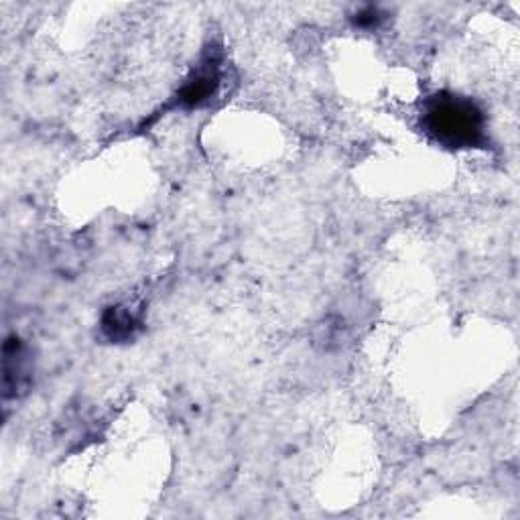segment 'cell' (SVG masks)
<instances>
[{
	"label": "cell",
	"mask_w": 520,
	"mask_h": 520,
	"mask_svg": "<svg viewBox=\"0 0 520 520\" xmlns=\"http://www.w3.org/2000/svg\"><path fill=\"white\" fill-rule=\"evenodd\" d=\"M425 133L445 149H474L486 145V116L466 96L439 92L427 98L421 112Z\"/></svg>",
	"instance_id": "1"
},
{
	"label": "cell",
	"mask_w": 520,
	"mask_h": 520,
	"mask_svg": "<svg viewBox=\"0 0 520 520\" xmlns=\"http://www.w3.org/2000/svg\"><path fill=\"white\" fill-rule=\"evenodd\" d=\"M222 84V55L220 49H210L202 61L195 65L189 80L177 92V106L200 108L208 104Z\"/></svg>",
	"instance_id": "2"
},
{
	"label": "cell",
	"mask_w": 520,
	"mask_h": 520,
	"mask_svg": "<svg viewBox=\"0 0 520 520\" xmlns=\"http://www.w3.org/2000/svg\"><path fill=\"white\" fill-rule=\"evenodd\" d=\"M29 382V368L25 358V348L17 336L9 338L5 344V364H3V388L5 399L17 397Z\"/></svg>",
	"instance_id": "3"
},
{
	"label": "cell",
	"mask_w": 520,
	"mask_h": 520,
	"mask_svg": "<svg viewBox=\"0 0 520 520\" xmlns=\"http://www.w3.org/2000/svg\"><path fill=\"white\" fill-rule=\"evenodd\" d=\"M141 328V317L126 305L110 307L102 319V332L112 342H124L135 336V332Z\"/></svg>",
	"instance_id": "4"
},
{
	"label": "cell",
	"mask_w": 520,
	"mask_h": 520,
	"mask_svg": "<svg viewBox=\"0 0 520 520\" xmlns=\"http://www.w3.org/2000/svg\"><path fill=\"white\" fill-rule=\"evenodd\" d=\"M384 19V15L376 9V7H366L364 11H360L356 15V25L362 27V29H372V27H378V23Z\"/></svg>",
	"instance_id": "5"
}]
</instances>
